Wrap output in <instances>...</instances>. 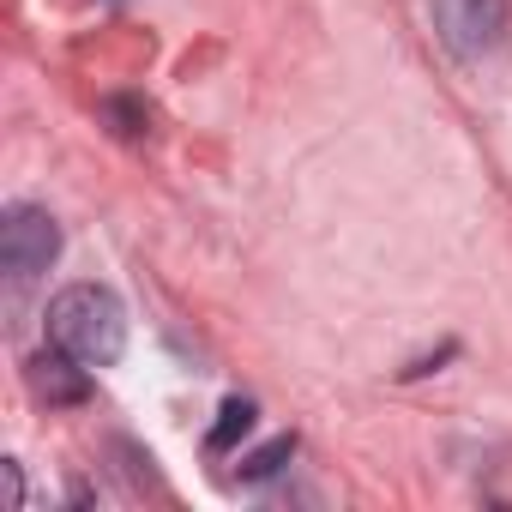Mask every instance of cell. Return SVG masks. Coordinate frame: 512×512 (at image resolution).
Instances as JSON below:
<instances>
[{
	"instance_id": "cell-4",
	"label": "cell",
	"mask_w": 512,
	"mask_h": 512,
	"mask_svg": "<svg viewBox=\"0 0 512 512\" xmlns=\"http://www.w3.org/2000/svg\"><path fill=\"white\" fill-rule=\"evenodd\" d=\"M31 392H37L43 404H85V392H91V368L55 344V350L31 356Z\"/></svg>"
},
{
	"instance_id": "cell-2",
	"label": "cell",
	"mask_w": 512,
	"mask_h": 512,
	"mask_svg": "<svg viewBox=\"0 0 512 512\" xmlns=\"http://www.w3.org/2000/svg\"><path fill=\"white\" fill-rule=\"evenodd\" d=\"M61 253V223L43 211V205H13L0 217V266H7L13 284H31L55 266Z\"/></svg>"
},
{
	"instance_id": "cell-5",
	"label": "cell",
	"mask_w": 512,
	"mask_h": 512,
	"mask_svg": "<svg viewBox=\"0 0 512 512\" xmlns=\"http://www.w3.org/2000/svg\"><path fill=\"white\" fill-rule=\"evenodd\" d=\"M290 458H296V434H278L272 446H260V452H247V458H241V482H272Z\"/></svg>"
},
{
	"instance_id": "cell-3",
	"label": "cell",
	"mask_w": 512,
	"mask_h": 512,
	"mask_svg": "<svg viewBox=\"0 0 512 512\" xmlns=\"http://www.w3.org/2000/svg\"><path fill=\"white\" fill-rule=\"evenodd\" d=\"M434 25L452 55H488L506 31V0H434Z\"/></svg>"
},
{
	"instance_id": "cell-6",
	"label": "cell",
	"mask_w": 512,
	"mask_h": 512,
	"mask_svg": "<svg viewBox=\"0 0 512 512\" xmlns=\"http://www.w3.org/2000/svg\"><path fill=\"white\" fill-rule=\"evenodd\" d=\"M247 428H253V404H247V398H229V404L217 410V428L205 434V446H211V452H229Z\"/></svg>"
},
{
	"instance_id": "cell-1",
	"label": "cell",
	"mask_w": 512,
	"mask_h": 512,
	"mask_svg": "<svg viewBox=\"0 0 512 512\" xmlns=\"http://www.w3.org/2000/svg\"><path fill=\"white\" fill-rule=\"evenodd\" d=\"M49 344L79 356L85 368H115L127 350V308L103 284H67L49 302Z\"/></svg>"
},
{
	"instance_id": "cell-7",
	"label": "cell",
	"mask_w": 512,
	"mask_h": 512,
	"mask_svg": "<svg viewBox=\"0 0 512 512\" xmlns=\"http://www.w3.org/2000/svg\"><path fill=\"white\" fill-rule=\"evenodd\" d=\"M0 476H7V506L19 512V506H25V476H19V464H0Z\"/></svg>"
}]
</instances>
